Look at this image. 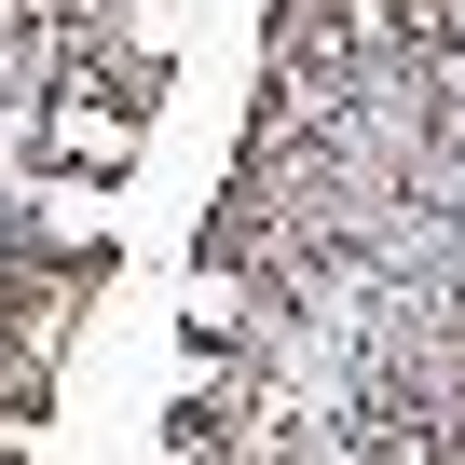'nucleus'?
<instances>
[{
	"mask_svg": "<svg viewBox=\"0 0 465 465\" xmlns=\"http://www.w3.org/2000/svg\"><path fill=\"white\" fill-rule=\"evenodd\" d=\"M42 151H55V164H137V124L96 110V96H69V110L42 124Z\"/></svg>",
	"mask_w": 465,
	"mask_h": 465,
	"instance_id": "nucleus-1",
	"label": "nucleus"
}]
</instances>
